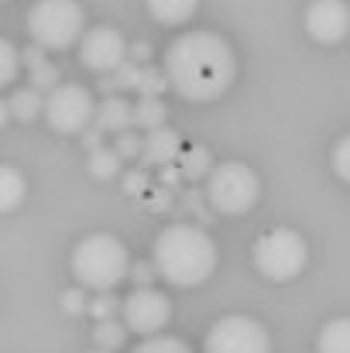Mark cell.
<instances>
[{
	"label": "cell",
	"instance_id": "3957f363",
	"mask_svg": "<svg viewBox=\"0 0 350 353\" xmlns=\"http://www.w3.org/2000/svg\"><path fill=\"white\" fill-rule=\"evenodd\" d=\"M130 254L110 234H90L72 247V274L79 288L114 292L124 278H130Z\"/></svg>",
	"mask_w": 350,
	"mask_h": 353
},
{
	"label": "cell",
	"instance_id": "2e32d148",
	"mask_svg": "<svg viewBox=\"0 0 350 353\" xmlns=\"http://www.w3.org/2000/svg\"><path fill=\"white\" fill-rule=\"evenodd\" d=\"M7 114H10V120H35L38 114H45L41 90H35V86H21V90H14L10 100H7Z\"/></svg>",
	"mask_w": 350,
	"mask_h": 353
},
{
	"label": "cell",
	"instance_id": "f1b7e54d",
	"mask_svg": "<svg viewBox=\"0 0 350 353\" xmlns=\"http://www.w3.org/2000/svg\"><path fill=\"white\" fill-rule=\"evenodd\" d=\"M86 302H90V299H86V292H83V288H72V292H66V295H62V309H66L69 316H76V312L90 309Z\"/></svg>",
	"mask_w": 350,
	"mask_h": 353
},
{
	"label": "cell",
	"instance_id": "ac0fdd59",
	"mask_svg": "<svg viewBox=\"0 0 350 353\" xmlns=\"http://www.w3.org/2000/svg\"><path fill=\"white\" fill-rule=\"evenodd\" d=\"M316 350L320 353H350V316L330 319V323L320 330Z\"/></svg>",
	"mask_w": 350,
	"mask_h": 353
},
{
	"label": "cell",
	"instance_id": "d6986e66",
	"mask_svg": "<svg viewBox=\"0 0 350 353\" xmlns=\"http://www.w3.org/2000/svg\"><path fill=\"white\" fill-rule=\"evenodd\" d=\"M165 117H168V110L158 97H137V103H134V123L137 127L158 130V127H165Z\"/></svg>",
	"mask_w": 350,
	"mask_h": 353
},
{
	"label": "cell",
	"instance_id": "8fae6325",
	"mask_svg": "<svg viewBox=\"0 0 350 353\" xmlns=\"http://www.w3.org/2000/svg\"><path fill=\"white\" fill-rule=\"evenodd\" d=\"M306 31L320 45H340L350 38V7L344 0H313L306 7Z\"/></svg>",
	"mask_w": 350,
	"mask_h": 353
},
{
	"label": "cell",
	"instance_id": "5bb4252c",
	"mask_svg": "<svg viewBox=\"0 0 350 353\" xmlns=\"http://www.w3.org/2000/svg\"><path fill=\"white\" fill-rule=\"evenodd\" d=\"M148 10L158 24L175 28V24L193 21V14L200 10V0H148Z\"/></svg>",
	"mask_w": 350,
	"mask_h": 353
},
{
	"label": "cell",
	"instance_id": "7c38bea8",
	"mask_svg": "<svg viewBox=\"0 0 350 353\" xmlns=\"http://www.w3.org/2000/svg\"><path fill=\"white\" fill-rule=\"evenodd\" d=\"M182 151H186L182 148V134L172 130V127H158V130H148L141 161L148 168H168V165H175L182 158Z\"/></svg>",
	"mask_w": 350,
	"mask_h": 353
},
{
	"label": "cell",
	"instance_id": "ffe728a7",
	"mask_svg": "<svg viewBox=\"0 0 350 353\" xmlns=\"http://www.w3.org/2000/svg\"><path fill=\"white\" fill-rule=\"evenodd\" d=\"M120 151L117 148H97V151H90V175L93 179H114L117 172H120Z\"/></svg>",
	"mask_w": 350,
	"mask_h": 353
},
{
	"label": "cell",
	"instance_id": "e0dca14e",
	"mask_svg": "<svg viewBox=\"0 0 350 353\" xmlns=\"http://www.w3.org/2000/svg\"><path fill=\"white\" fill-rule=\"evenodd\" d=\"M175 165H179L182 179H189V182H196V179H210V172L217 168V165H213V154H210V148H203V144H193V148H186V151H182V158H179Z\"/></svg>",
	"mask_w": 350,
	"mask_h": 353
},
{
	"label": "cell",
	"instance_id": "9a60e30c",
	"mask_svg": "<svg viewBox=\"0 0 350 353\" xmlns=\"http://www.w3.org/2000/svg\"><path fill=\"white\" fill-rule=\"evenodd\" d=\"M28 196V179L14 168V165H3L0 168V213H14Z\"/></svg>",
	"mask_w": 350,
	"mask_h": 353
},
{
	"label": "cell",
	"instance_id": "9c48e42d",
	"mask_svg": "<svg viewBox=\"0 0 350 353\" xmlns=\"http://www.w3.org/2000/svg\"><path fill=\"white\" fill-rule=\"evenodd\" d=\"M120 312H124L127 330H134V333H141V336H158V333L172 323V302H168V295L158 292V288H134V292L124 299Z\"/></svg>",
	"mask_w": 350,
	"mask_h": 353
},
{
	"label": "cell",
	"instance_id": "d4e9b609",
	"mask_svg": "<svg viewBox=\"0 0 350 353\" xmlns=\"http://www.w3.org/2000/svg\"><path fill=\"white\" fill-rule=\"evenodd\" d=\"M333 172L340 182L350 185V134H344L337 144H333Z\"/></svg>",
	"mask_w": 350,
	"mask_h": 353
},
{
	"label": "cell",
	"instance_id": "7402d4cb",
	"mask_svg": "<svg viewBox=\"0 0 350 353\" xmlns=\"http://www.w3.org/2000/svg\"><path fill=\"white\" fill-rule=\"evenodd\" d=\"M134 353H193L186 340L179 336H168V333H158V336H148L144 343H137Z\"/></svg>",
	"mask_w": 350,
	"mask_h": 353
},
{
	"label": "cell",
	"instance_id": "83f0119b",
	"mask_svg": "<svg viewBox=\"0 0 350 353\" xmlns=\"http://www.w3.org/2000/svg\"><path fill=\"white\" fill-rule=\"evenodd\" d=\"M117 151H120V158H137V154H144V137L127 130V134L117 137Z\"/></svg>",
	"mask_w": 350,
	"mask_h": 353
},
{
	"label": "cell",
	"instance_id": "30bf717a",
	"mask_svg": "<svg viewBox=\"0 0 350 353\" xmlns=\"http://www.w3.org/2000/svg\"><path fill=\"white\" fill-rule=\"evenodd\" d=\"M130 59V48L124 41V34L110 28V24H100V28H90L79 41V62L93 72H110L114 76L117 69Z\"/></svg>",
	"mask_w": 350,
	"mask_h": 353
},
{
	"label": "cell",
	"instance_id": "8992f818",
	"mask_svg": "<svg viewBox=\"0 0 350 353\" xmlns=\"http://www.w3.org/2000/svg\"><path fill=\"white\" fill-rule=\"evenodd\" d=\"M261 199V179L244 161H224L206 179V203L220 216H240L251 213Z\"/></svg>",
	"mask_w": 350,
	"mask_h": 353
},
{
	"label": "cell",
	"instance_id": "5b68a950",
	"mask_svg": "<svg viewBox=\"0 0 350 353\" xmlns=\"http://www.w3.org/2000/svg\"><path fill=\"white\" fill-rule=\"evenodd\" d=\"M251 261L268 281H292L309 264V243L292 227H271L254 240Z\"/></svg>",
	"mask_w": 350,
	"mask_h": 353
},
{
	"label": "cell",
	"instance_id": "d6a6232c",
	"mask_svg": "<svg viewBox=\"0 0 350 353\" xmlns=\"http://www.w3.org/2000/svg\"><path fill=\"white\" fill-rule=\"evenodd\" d=\"M90 353H114V350H100V347H97V350H90Z\"/></svg>",
	"mask_w": 350,
	"mask_h": 353
},
{
	"label": "cell",
	"instance_id": "1f68e13d",
	"mask_svg": "<svg viewBox=\"0 0 350 353\" xmlns=\"http://www.w3.org/2000/svg\"><path fill=\"white\" fill-rule=\"evenodd\" d=\"M148 55H151V48L141 41V45H130V62H148Z\"/></svg>",
	"mask_w": 350,
	"mask_h": 353
},
{
	"label": "cell",
	"instance_id": "484cf974",
	"mask_svg": "<svg viewBox=\"0 0 350 353\" xmlns=\"http://www.w3.org/2000/svg\"><path fill=\"white\" fill-rule=\"evenodd\" d=\"M165 86H172V83H168V76H165V69H144L137 93H141V97H158Z\"/></svg>",
	"mask_w": 350,
	"mask_h": 353
},
{
	"label": "cell",
	"instance_id": "4dcf8cb0",
	"mask_svg": "<svg viewBox=\"0 0 350 353\" xmlns=\"http://www.w3.org/2000/svg\"><path fill=\"white\" fill-rule=\"evenodd\" d=\"M158 274L155 264H134L130 268V278H134V288H151V278Z\"/></svg>",
	"mask_w": 350,
	"mask_h": 353
},
{
	"label": "cell",
	"instance_id": "ba28073f",
	"mask_svg": "<svg viewBox=\"0 0 350 353\" xmlns=\"http://www.w3.org/2000/svg\"><path fill=\"white\" fill-rule=\"evenodd\" d=\"M203 353H271V336L251 316H224L210 326Z\"/></svg>",
	"mask_w": 350,
	"mask_h": 353
},
{
	"label": "cell",
	"instance_id": "52a82bcc",
	"mask_svg": "<svg viewBox=\"0 0 350 353\" xmlns=\"http://www.w3.org/2000/svg\"><path fill=\"white\" fill-rule=\"evenodd\" d=\"M97 120V103L86 86L62 83L45 97V123L55 134H86V127Z\"/></svg>",
	"mask_w": 350,
	"mask_h": 353
},
{
	"label": "cell",
	"instance_id": "4fadbf2b",
	"mask_svg": "<svg viewBox=\"0 0 350 353\" xmlns=\"http://www.w3.org/2000/svg\"><path fill=\"white\" fill-rule=\"evenodd\" d=\"M97 127L104 134H127L134 127V103H127L124 97H107L100 107H97Z\"/></svg>",
	"mask_w": 350,
	"mask_h": 353
},
{
	"label": "cell",
	"instance_id": "44dd1931",
	"mask_svg": "<svg viewBox=\"0 0 350 353\" xmlns=\"http://www.w3.org/2000/svg\"><path fill=\"white\" fill-rule=\"evenodd\" d=\"M93 340H97V347H100V350H117V347L127 340V323H117V319H104V323H97Z\"/></svg>",
	"mask_w": 350,
	"mask_h": 353
},
{
	"label": "cell",
	"instance_id": "f546056e",
	"mask_svg": "<svg viewBox=\"0 0 350 353\" xmlns=\"http://www.w3.org/2000/svg\"><path fill=\"white\" fill-rule=\"evenodd\" d=\"M124 192H130V196H148V175H144V172H127V175H124Z\"/></svg>",
	"mask_w": 350,
	"mask_h": 353
},
{
	"label": "cell",
	"instance_id": "6da1fadb",
	"mask_svg": "<svg viewBox=\"0 0 350 353\" xmlns=\"http://www.w3.org/2000/svg\"><path fill=\"white\" fill-rule=\"evenodd\" d=\"M162 69L182 100L213 103L237 79V55L231 41L213 31H186L168 45Z\"/></svg>",
	"mask_w": 350,
	"mask_h": 353
},
{
	"label": "cell",
	"instance_id": "4316f807",
	"mask_svg": "<svg viewBox=\"0 0 350 353\" xmlns=\"http://www.w3.org/2000/svg\"><path fill=\"white\" fill-rule=\"evenodd\" d=\"M117 305H124V299H114V292H100V295L90 302V312L97 316V323H104V319H114Z\"/></svg>",
	"mask_w": 350,
	"mask_h": 353
},
{
	"label": "cell",
	"instance_id": "277c9868",
	"mask_svg": "<svg viewBox=\"0 0 350 353\" xmlns=\"http://www.w3.org/2000/svg\"><path fill=\"white\" fill-rule=\"evenodd\" d=\"M28 34L38 48L45 52H66L76 41H83L86 28V10L79 0H35L28 17Z\"/></svg>",
	"mask_w": 350,
	"mask_h": 353
},
{
	"label": "cell",
	"instance_id": "7a4b0ae2",
	"mask_svg": "<svg viewBox=\"0 0 350 353\" xmlns=\"http://www.w3.org/2000/svg\"><path fill=\"white\" fill-rule=\"evenodd\" d=\"M151 264L175 288H196L217 271V243L196 223H172L155 236Z\"/></svg>",
	"mask_w": 350,
	"mask_h": 353
},
{
	"label": "cell",
	"instance_id": "603a6c76",
	"mask_svg": "<svg viewBox=\"0 0 350 353\" xmlns=\"http://www.w3.org/2000/svg\"><path fill=\"white\" fill-rule=\"evenodd\" d=\"M17 65H21V52L14 48V41H0V86H10L17 79Z\"/></svg>",
	"mask_w": 350,
	"mask_h": 353
},
{
	"label": "cell",
	"instance_id": "cb8c5ba5",
	"mask_svg": "<svg viewBox=\"0 0 350 353\" xmlns=\"http://www.w3.org/2000/svg\"><path fill=\"white\" fill-rule=\"evenodd\" d=\"M31 86L35 90H55V86H62L59 83V65H52V62H41V65H35L31 69Z\"/></svg>",
	"mask_w": 350,
	"mask_h": 353
}]
</instances>
